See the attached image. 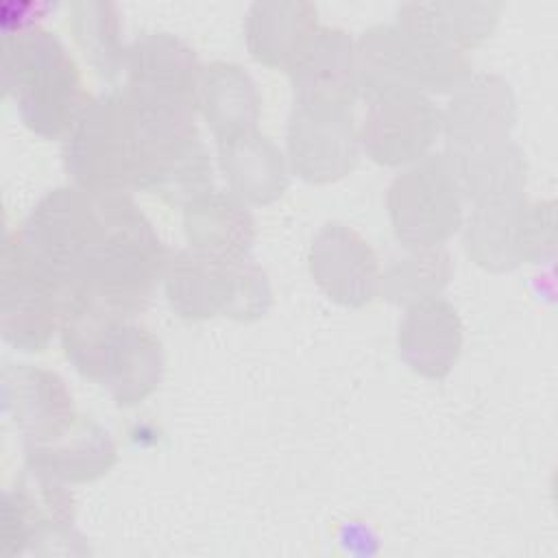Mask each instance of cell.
<instances>
[{
    "mask_svg": "<svg viewBox=\"0 0 558 558\" xmlns=\"http://www.w3.org/2000/svg\"><path fill=\"white\" fill-rule=\"evenodd\" d=\"M286 74L296 102L353 109L360 98L355 41L338 26H318Z\"/></svg>",
    "mask_w": 558,
    "mask_h": 558,
    "instance_id": "16",
    "label": "cell"
},
{
    "mask_svg": "<svg viewBox=\"0 0 558 558\" xmlns=\"http://www.w3.org/2000/svg\"><path fill=\"white\" fill-rule=\"evenodd\" d=\"M203 63L177 35L146 33L126 46L124 92L144 111L159 118L194 120Z\"/></svg>",
    "mask_w": 558,
    "mask_h": 558,
    "instance_id": "10",
    "label": "cell"
},
{
    "mask_svg": "<svg viewBox=\"0 0 558 558\" xmlns=\"http://www.w3.org/2000/svg\"><path fill=\"white\" fill-rule=\"evenodd\" d=\"M462 320L458 310L442 296L405 307L397 331L401 360L421 377H447L462 353Z\"/></svg>",
    "mask_w": 558,
    "mask_h": 558,
    "instance_id": "17",
    "label": "cell"
},
{
    "mask_svg": "<svg viewBox=\"0 0 558 558\" xmlns=\"http://www.w3.org/2000/svg\"><path fill=\"white\" fill-rule=\"evenodd\" d=\"M366 105L357 124L360 148L379 166H410L429 155L442 135L440 107L432 96L397 94Z\"/></svg>",
    "mask_w": 558,
    "mask_h": 558,
    "instance_id": "12",
    "label": "cell"
},
{
    "mask_svg": "<svg viewBox=\"0 0 558 558\" xmlns=\"http://www.w3.org/2000/svg\"><path fill=\"white\" fill-rule=\"evenodd\" d=\"M59 336L70 364L120 408L144 401L163 379V347L140 316L65 292Z\"/></svg>",
    "mask_w": 558,
    "mask_h": 558,
    "instance_id": "2",
    "label": "cell"
},
{
    "mask_svg": "<svg viewBox=\"0 0 558 558\" xmlns=\"http://www.w3.org/2000/svg\"><path fill=\"white\" fill-rule=\"evenodd\" d=\"M2 89L39 137L63 140L92 98L61 39L33 26L2 35Z\"/></svg>",
    "mask_w": 558,
    "mask_h": 558,
    "instance_id": "4",
    "label": "cell"
},
{
    "mask_svg": "<svg viewBox=\"0 0 558 558\" xmlns=\"http://www.w3.org/2000/svg\"><path fill=\"white\" fill-rule=\"evenodd\" d=\"M527 196L471 205L462 218V244L471 262L490 272H510L525 264L523 227Z\"/></svg>",
    "mask_w": 558,
    "mask_h": 558,
    "instance_id": "22",
    "label": "cell"
},
{
    "mask_svg": "<svg viewBox=\"0 0 558 558\" xmlns=\"http://www.w3.org/2000/svg\"><path fill=\"white\" fill-rule=\"evenodd\" d=\"M57 272L65 292L142 316L170 259L131 192L61 185L46 192L17 229Z\"/></svg>",
    "mask_w": 558,
    "mask_h": 558,
    "instance_id": "1",
    "label": "cell"
},
{
    "mask_svg": "<svg viewBox=\"0 0 558 558\" xmlns=\"http://www.w3.org/2000/svg\"><path fill=\"white\" fill-rule=\"evenodd\" d=\"M198 113L216 142L257 129L262 96L253 76L238 63L211 61L198 81Z\"/></svg>",
    "mask_w": 558,
    "mask_h": 558,
    "instance_id": "24",
    "label": "cell"
},
{
    "mask_svg": "<svg viewBox=\"0 0 558 558\" xmlns=\"http://www.w3.org/2000/svg\"><path fill=\"white\" fill-rule=\"evenodd\" d=\"M353 109L296 102L286 122V159L290 172L307 183H333L353 172L360 159Z\"/></svg>",
    "mask_w": 558,
    "mask_h": 558,
    "instance_id": "11",
    "label": "cell"
},
{
    "mask_svg": "<svg viewBox=\"0 0 558 558\" xmlns=\"http://www.w3.org/2000/svg\"><path fill=\"white\" fill-rule=\"evenodd\" d=\"M386 209L403 248L445 246L464 218V198L445 153L405 166L388 185Z\"/></svg>",
    "mask_w": 558,
    "mask_h": 558,
    "instance_id": "9",
    "label": "cell"
},
{
    "mask_svg": "<svg viewBox=\"0 0 558 558\" xmlns=\"http://www.w3.org/2000/svg\"><path fill=\"white\" fill-rule=\"evenodd\" d=\"M355 68L357 96L373 102L397 94H451L471 74V59L392 22L375 24L357 37Z\"/></svg>",
    "mask_w": 558,
    "mask_h": 558,
    "instance_id": "5",
    "label": "cell"
},
{
    "mask_svg": "<svg viewBox=\"0 0 558 558\" xmlns=\"http://www.w3.org/2000/svg\"><path fill=\"white\" fill-rule=\"evenodd\" d=\"M26 462L37 464L68 484L94 482L118 460L111 434L92 418H83L61 440L46 447H24Z\"/></svg>",
    "mask_w": 558,
    "mask_h": 558,
    "instance_id": "25",
    "label": "cell"
},
{
    "mask_svg": "<svg viewBox=\"0 0 558 558\" xmlns=\"http://www.w3.org/2000/svg\"><path fill=\"white\" fill-rule=\"evenodd\" d=\"M74 506L65 480L26 462L15 486L4 490L0 554H85Z\"/></svg>",
    "mask_w": 558,
    "mask_h": 558,
    "instance_id": "8",
    "label": "cell"
},
{
    "mask_svg": "<svg viewBox=\"0 0 558 558\" xmlns=\"http://www.w3.org/2000/svg\"><path fill=\"white\" fill-rule=\"evenodd\" d=\"M499 13V2H405L395 24L425 41L466 52L493 35Z\"/></svg>",
    "mask_w": 558,
    "mask_h": 558,
    "instance_id": "23",
    "label": "cell"
},
{
    "mask_svg": "<svg viewBox=\"0 0 558 558\" xmlns=\"http://www.w3.org/2000/svg\"><path fill=\"white\" fill-rule=\"evenodd\" d=\"M161 281L170 310L185 320L225 316L253 323L272 305L268 275L251 255L220 259L179 248L170 253Z\"/></svg>",
    "mask_w": 558,
    "mask_h": 558,
    "instance_id": "6",
    "label": "cell"
},
{
    "mask_svg": "<svg viewBox=\"0 0 558 558\" xmlns=\"http://www.w3.org/2000/svg\"><path fill=\"white\" fill-rule=\"evenodd\" d=\"M556 251V214L551 201H530L523 227L525 264L549 262Z\"/></svg>",
    "mask_w": 558,
    "mask_h": 558,
    "instance_id": "28",
    "label": "cell"
},
{
    "mask_svg": "<svg viewBox=\"0 0 558 558\" xmlns=\"http://www.w3.org/2000/svg\"><path fill=\"white\" fill-rule=\"evenodd\" d=\"M153 137L124 89L92 96L61 140L63 168L92 192H140Z\"/></svg>",
    "mask_w": 558,
    "mask_h": 558,
    "instance_id": "3",
    "label": "cell"
},
{
    "mask_svg": "<svg viewBox=\"0 0 558 558\" xmlns=\"http://www.w3.org/2000/svg\"><path fill=\"white\" fill-rule=\"evenodd\" d=\"M187 246L220 259L251 255L255 220L244 201L227 190H211L183 207Z\"/></svg>",
    "mask_w": 558,
    "mask_h": 558,
    "instance_id": "20",
    "label": "cell"
},
{
    "mask_svg": "<svg viewBox=\"0 0 558 558\" xmlns=\"http://www.w3.org/2000/svg\"><path fill=\"white\" fill-rule=\"evenodd\" d=\"M442 153L464 203L477 205L525 196L527 161L512 140L469 150L442 148Z\"/></svg>",
    "mask_w": 558,
    "mask_h": 558,
    "instance_id": "21",
    "label": "cell"
},
{
    "mask_svg": "<svg viewBox=\"0 0 558 558\" xmlns=\"http://www.w3.org/2000/svg\"><path fill=\"white\" fill-rule=\"evenodd\" d=\"M318 26V9L312 2L259 0L246 11V50L257 63L288 70Z\"/></svg>",
    "mask_w": 558,
    "mask_h": 558,
    "instance_id": "19",
    "label": "cell"
},
{
    "mask_svg": "<svg viewBox=\"0 0 558 558\" xmlns=\"http://www.w3.org/2000/svg\"><path fill=\"white\" fill-rule=\"evenodd\" d=\"M445 150H469L510 140L517 124V100L506 78L471 72L440 109Z\"/></svg>",
    "mask_w": 558,
    "mask_h": 558,
    "instance_id": "15",
    "label": "cell"
},
{
    "mask_svg": "<svg viewBox=\"0 0 558 558\" xmlns=\"http://www.w3.org/2000/svg\"><path fill=\"white\" fill-rule=\"evenodd\" d=\"M405 251L403 257L381 270L379 294L397 307H410L418 301L440 296L453 277L449 251L445 246Z\"/></svg>",
    "mask_w": 558,
    "mask_h": 558,
    "instance_id": "27",
    "label": "cell"
},
{
    "mask_svg": "<svg viewBox=\"0 0 558 558\" xmlns=\"http://www.w3.org/2000/svg\"><path fill=\"white\" fill-rule=\"evenodd\" d=\"M65 286L20 231L7 233L0 253V333L24 353L44 351L59 331Z\"/></svg>",
    "mask_w": 558,
    "mask_h": 558,
    "instance_id": "7",
    "label": "cell"
},
{
    "mask_svg": "<svg viewBox=\"0 0 558 558\" xmlns=\"http://www.w3.org/2000/svg\"><path fill=\"white\" fill-rule=\"evenodd\" d=\"M218 166L229 185L246 205H270L283 196L290 181L286 153L264 133L248 131L216 142Z\"/></svg>",
    "mask_w": 558,
    "mask_h": 558,
    "instance_id": "18",
    "label": "cell"
},
{
    "mask_svg": "<svg viewBox=\"0 0 558 558\" xmlns=\"http://www.w3.org/2000/svg\"><path fill=\"white\" fill-rule=\"evenodd\" d=\"M2 405L22 434L24 447L52 445L81 421L65 379L33 364H15L2 371Z\"/></svg>",
    "mask_w": 558,
    "mask_h": 558,
    "instance_id": "13",
    "label": "cell"
},
{
    "mask_svg": "<svg viewBox=\"0 0 558 558\" xmlns=\"http://www.w3.org/2000/svg\"><path fill=\"white\" fill-rule=\"evenodd\" d=\"M70 28L76 46L94 72L107 81L124 74L126 46L122 41L120 11L107 0H83L70 4Z\"/></svg>",
    "mask_w": 558,
    "mask_h": 558,
    "instance_id": "26",
    "label": "cell"
},
{
    "mask_svg": "<svg viewBox=\"0 0 558 558\" xmlns=\"http://www.w3.org/2000/svg\"><path fill=\"white\" fill-rule=\"evenodd\" d=\"M307 266L320 292L338 305L357 310L379 294L377 253L342 222H327L318 229L307 251Z\"/></svg>",
    "mask_w": 558,
    "mask_h": 558,
    "instance_id": "14",
    "label": "cell"
}]
</instances>
